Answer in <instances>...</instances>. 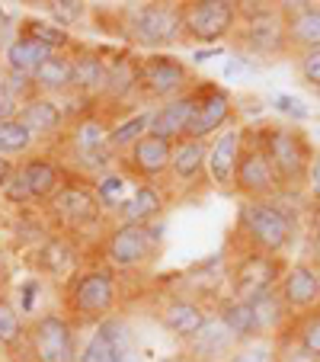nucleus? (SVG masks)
<instances>
[{"label":"nucleus","mask_w":320,"mask_h":362,"mask_svg":"<svg viewBox=\"0 0 320 362\" xmlns=\"http://www.w3.org/2000/svg\"><path fill=\"white\" fill-rule=\"evenodd\" d=\"M119 305V276L112 267H90L71 279L68 308L81 321H106Z\"/></svg>","instance_id":"3"},{"label":"nucleus","mask_w":320,"mask_h":362,"mask_svg":"<svg viewBox=\"0 0 320 362\" xmlns=\"http://www.w3.org/2000/svg\"><path fill=\"white\" fill-rule=\"evenodd\" d=\"M237 238L250 250L282 257L298 240V218L279 199H244L237 212Z\"/></svg>","instance_id":"1"},{"label":"nucleus","mask_w":320,"mask_h":362,"mask_svg":"<svg viewBox=\"0 0 320 362\" xmlns=\"http://www.w3.org/2000/svg\"><path fill=\"white\" fill-rule=\"evenodd\" d=\"M234 192H240L244 199H275L282 192L279 173H275L273 160L266 158L256 132H244V151H240L237 173H234Z\"/></svg>","instance_id":"11"},{"label":"nucleus","mask_w":320,"mask_h":362,"mask_svg":"<svg viewBox=\"0 0 320 362\" xmlns=\"http://www.w3.org/2000/svg\"><path fill=\"white\" fill-rule=\"evenodd\" d=\"M196 110H198V93L196 87L189 93L177 96V100H167L160 103L154 112H150V135L164 138V141H183L186 132H189L192 119H196Z\"/></svg>","instance_id":"18"},{"label":"nucleus","mask_w":320,"mask_h":362,"mask_svg":"<svg viewBox=\"0 0 320 362\" xmlns=\"http://www.w3.org/2000/svg\"><path fill=\"white\" fill-rule=\"evenodd\" d=\"M237 346H240L237 337L225 327V321H221L215 311H211V317L205 321V327L198 330L189 343H183V349L196 362H227V356H231Z\"/></svg>","instance_id":"21"},{"label":"nucleus","mask_w":320,"mask_h":362,"mask_svg":"<svg viewBox=\"0 0 320 362\" xmlns=\"http://www.w3.org/2000/svg\"><path fill=\"white\" fill-rule=\"evenodd\" d=\"M285 23L288 52H317L320 48V4H279Z\"/></svg>","instance_id":"15"},{"label":"nucleus","mask_w":320,"mask_h":362,"mask_svg":"<svg viewBox=\"0 0 320 362\" xmlns=\"http://www.w3.org/2000/svg\"><path fill=\"white\" fill-rule=\"evenodd\" d=\"M221 55V45H215V48H196L192 52V62H208V58H218Z\"/></svg>","instance_id":"47"},{"label":"nucleus","mask_w":320,"mask_h":362,"mask_svg":"<svg viewBox=\"0 0 320 362\" xmlns=\"http://www.w3.org/2000/svg\"><path fill=\"white\" fill-rule=\"evenodd\" d=\"M32 132L16 119H7V122H0V158H20L32 148Z\"/></svg>","instance_id":"34"},{"label":"nucleus","mask_w":320,"mask_h":362,"mask_svg":"<svg viewBox=\"0 0 320 362\" xmlns=\"http://www.w3.org/2000/svg\"><path fill=\"white\" fill-rule=\"evenodd\" d=\"M45 205H48V212H52V218L61 221L64 228H74V231L100 225L102 215H106L100 199H96L93 180H68Z\"/></svg>","instance_id":"12"},{"label":"nucleus","mask_w":320,"mask_h":362,"mask_svg":"<svg viewBox=\"0 0 320 362\" xmlns=\"http://www.w3.org/2000/svg\"><path fill=\"white\" fill-rule=\"evenodd\" d=\"M269 106H273V110H279V112H285V116H292V119H298V122H304V119H307V106L301 100H295V96L275 93V96H269Z\"/></svg>","instance_id":"42"},{"label":"nucleus","mask_w":320,"mask_h":362,"mask_svg":"<svg viewBox=\"0 0 320 362\" xmlns=\"http://www.w3.org/2000/svg\"><path fill=\"white\" fill-rule=\"evenodd\" d=\"M253 132H256L259 144H263L266 158L273 160L282 189L285 192L307 189V170H311V160L317 151L311 148L304 132L295 129V125H259Z\"/></svg>","instance_id":"2"},{"label":"nucleus","mask_w":320,"mask_h":362,"mask_svg":"<svg viewBox=\"0 0 320 362\" xmlns=\"http://www.w3.org/2000/svg\"><path fill=\"white\" fill-rule=\"evenodd\" d=\"M307 186H320V151L314 154L311 170H307Z\"/></svg>","instance_id":"48"},{"label":"nucleus","mask_w":320,"mask_h":362,"mask_svg":"<svg viewBox=\"0 0 320 362\" xmlns=\"http://www.w3.org/2000/svg\"><path fill=\"white\" fill-rule=\"evenodd\" d=\"M138 346V343H129V346H116V343L109 340V337L102 334L100 327H93V334H90L87 346L81 349V356H77V362H116L119 353H125V349Z\"/></svg>","instance_id":"36"},{"label":"nucleus","mask_w":320,"mask_h":362,"mask_svg":"<svg viewBox=\"0 0 320 362\" xmlns=\"http://www.w3.org/2000/svg\"><path fill=\"white\" fill-rule=\"evenodd\" d=\"M240 26V4L234 0H192L183 4V39L205 48L221 45Z\"/></svg>","instance_id":"6"},{"label":"nucleus","mask_w":320,"mask_h":362,"mask_svg":"<svg viewBox=\"0 0 320 362\" xmlns=\"http://www.w3.org/2000/svg\"><path fill=\"white\" fill-rule=\"evenodd\" d=\"M189 64L183 58L170 55V52H150L141 58V100L150 103H167L177 96L189 93L196 87Z\"/></svg>","instance_id":"9"},{"label":"nucleus","mask_w":320,"mask_h":362,"mask_svg":"<svg viewBox=\"0 0 320 362\" xmlns=\"http://www.w3.org/2000/svg\"><path fill=\"white\" fill-rule=\"evenodd\" d=\"M273 346H275V362H320L317 356H311L304 346L298 343V337H295L292 324H285V327L279 330V334L273 337Z\"/></svg>","instance_id":"38"},{"label":"nucleus","mask_w":320,"mask_h":362,"mask_svg":"<svg viewBox=\"0 0 320 362\" xmlns=\"http://www.w3.org/2000/svg\"><path fill=\"white\" fill-rule=\"evenodd\" d=\"M253 308V315H256V324H259V334L269 337L273 340L275 334H279L282 327H285L288 321H292V311L285 308V301H282L279 288H266V292L253 295V298H247Z\"/></svg>","instance_id":"30"},{"label":"nucleus","mask_w":320,"mask_h":362,"mask_svg":"<svg viewBox=\"0 0 320 362\" xmlns=\"http://www.w3.org/2000/svg\"><path fill=\"white\" fill-rule=\"evenodd\" d=\"M208 141H196V138H183L173 144V160H170V180L179 189L202 183L208 177Z\"/></svg>","instance_id":"23"},{"label":"nucleus","mask_w":320,"mask_h":362,"mask_svg":"<svg viewBox=\"0 0 320 362\" xmlns=\"http://www.w3.org/2000/svg\"><path fill=\"white\" fill-rule=\"evenodd\" d=\"M23 35L39 39L42 45H48L52 52H64V48L71 45V33H68V29L55 26V23H42V20H26V23H23Z\"/></svg>","instance_id":"37"},{"label":"nucleus","mask_w":320,"mask_h":362,"mask_svg":"<svg viewBox=\"0 0 320 362\" xmlns=\"http://www.w3.org/2000/svg\"><path fill=\"white\" fill-rule=\"evenodd\" d=\"M52 7V20H55V26L68 29L74 20H81L83 13H87V4H81V0H58V4H48Z\"/></svg>","instance_id":"41"},{"label":"nucleus","mask_w":320,"mask_h":362,"mask_svg":"<svg viewBox=\"0 0 320 362\" xmlns=\"http://www.w3.org/2000/svg\"><path fill=\"white\" fill-rule=\"evenodd\" d=\"M244 151V132L227 129L208 141V183L215 189H234V173H237V160Z\"/></svg>","instance_id":"19"},{"label":"nucleus","mask_w":320,"mask_h":362,"mask_svg":"<svg viewBox=\"0 0 320 362\" xmlns=\"http://www.w3.org/2000/svg\"><path fill=\"white\" fill-rule=\"evenodd\" d=\"M160 362H196V359H192V356H189V353H186V349H179V353L167 356V359H160Z\"/></svg>","instance_id":"49"},{"label":"nucleus","mask_w":320,"mask_h":362,"mask_svg":"<svg viewBox=\"0 0 320 362\" xmlns=\"http://www.w3.org/2000/svg\"><path fill=\"white\" fill-rule=\"evenodd\" d=\"M129 35L144 48L177 45L183 39V4H138L129 7Z\"/></svg>","instance_id":"8"},{"label":"nucleus","mask_w":320,"mask_h":362,"mask_svg":"<svg viewBox=\"0 0 320 362\" xmlns=\"http://www.w3.org/2000/svg\"><path fill=\"white\" fill-rule=\"evenodd\" d=\"M285 269L288 267L282 257H269V253L240 247V253L227 267V286H231V295H237V298H253L266 288H279Z\"/></svg>","instance_id":"10"},{"label":"nucleus","mask_w":320,"mask_h":362,"mask_svg":"<svg viewBox=\"0 0 320 362\" xmlns=\"http://www.w3.org/2000/svg\"><path fill=\"white\" fill-rule=\"evenodd\" d=\"M215 315L225 321V327L237 337V343H250V340H259V324H256V315L247 298H237V295H225L218 298L215 305Z\"/></svg>","instance_id":"27"},{"label":"nucleus","mask_w":320,"mask_h":362,"mask_svg":"<svg viewBox=\"0 0 320 362\" xmlns=\"http://www.w3.org/2000/svg\"><path fill=\"white\" fill-rule=\"evenodd\" d=\"M35 292H39V279H29L20 286V311L23 315H32L35 311Z\"/></svg>","instance_id":"43"},{"label":"nucleus","mask_w":320,"mask_h":362,"mask_svg":"<svg viewBox=\"0 0 320 362\" xmlns=\"http://www.w3.org/2000/svg\"><path fill=\"white\" fill-rule=\"evenodd\" d=\"M148 132H150V112H131L129 119L109 125V148L125 158Z\"/></svg>","instance_id":"31"},{"label":"nucleus","mask_w":320,"mask_h":362,"mask_svg":"<svg viewBox=\"0 0 320 362\" xmlns=\"http://www.w3.org/2000/svg\"><path fill=\"white\" fill-rule=\"evenodd\" d=\"M288 324H292V330H295L301 346L320 359V305L311 308V311H304V315H292Z\"/></svg>","instance_id":"35"},{"label":"nucleus","mask_w":320,"mask_h":362,"mask_svg":"<svg viewBox=\"0 0 320 362\" xmlns=\"http://www.w3.org/2000/svg\"><path fill=\"white\" fill-rule=\"evenodd\" d=\"M196 93H198V110H196V119H192L189 132H186V138L211 141L215 135H221V132L231 129L234 100L225 87H218V83H205V81L196 83Z\"/></svg>","instance_id":"13"},{"label":"nucleus","mask_w":320,"mask_h":362,"mask_svg":"<svg viewBox=\"0 0 320 362\" xmlns=\"http://www.w3.org/2000/svg\"><path fill=\"white\" fill-rule=\"evenodd\" d=\"M102 253L112 269H144L160 257V221L154 225H116L102 238Z\"/></svg>","instance_id":"5"},{"label":"nucleus","mask_w":320,"mask_h":362,"mask_svg":"<svg viewBox=\"0 0 320 362\" xmlns=\"http://www.w3.org/2000/svg\"><path fill=\"white\" fill-rule=\"evenodd\" d=\"M16 353L26 356V362H77V330L68 315L48 311L39 315L26 327V343Z\"/></svg>","instance_id":"4"},{"label":"nucleus","mask_w":320,"mask_h":362,"mask_svg":"<svg viewBox=\"0 0 320 362\" xmlns=\"http://www.w3.org/2000/svg\"><path fill=\"white\" fill-rule=\"evenodd\" d=\"M307 231H311V238H320V209H314V205H307Z\"/></svg>","instance_id":"46"},{"label":"nucleus","mask_w":320,"mask_h":362,"mask_svg":"<svg viewBox=\"0 0 320 362\" xmlns=\"http://www.w3.org/2000/svg\"><path fill=\"white\" fill-rule=\"evenodd\" d=\"M35 93H68L74 90V55L68 52H55L52 58L39 64V71L32 74Z\"/></svg>","instance_id":"29"},{"label":"nucleus","mask_w":320,"mask_h":362,"mask_svg":"<svg viewBox=\"0 0 320 362\" xmlns=\"http://www.w3.org/2000/svg\"><path fill=\"white\" fill-rule=\"evenodd\" d=\"M55 52L48 45H42L39 39H32V35H16L13 42L7 45V52H4V64H7L10 74L16 77H29L32 81V74L39 71V64L45 62V58H52Z\"/></svg>","instance_id":"26"},{"label":"nucleus","mask_w":320,"mask_h":362,"mask_svg":"<svg viewBox=\"0 0 320 362\" xmlns=\"http://www.w3.org/2000/svg\"><path fill=\"white\" fill-rule=\"evenodd\" d=\"M109 83V62L100 52L81 48L74 55V90H81L83 96H102Z\"/></svg>","instance_id":"28"},{"label":"nucleus","mask_w":320,"mask_h":362,"mask_svg":"<svg viewBox=\"0 0 320 362\" xmlns=\"http://www.w3.org/2000/svg\"><path fill=\"white\" fill-rule=\"evenodd\" d=\"M13 173H16V164L10 158H0V189H7V183L13 180Z\"/></svg>","instance_id":"45"},{"label":"nucleus","mask_w":320,"mask_h":362,"mask_svg":"<svg viewBox=\"0 0 320 362\" xmlns=\"http://www.w3.org/2000/svg\"><path fill=\"white\" fill-rule=\"evenodd\" d=\"M102 96L109 103H129L135 96L141 100V58L116 55V62H109V83Z\"/></svg>","instance_id":"25"},{"label":"nucleus","mask_w":320,"mask_h":362,"mask_svg":"<svg viewBox=\"0 0 320 362\" xmlns=\"http://www.w3.org/2000/svg\"><path fill=\"white\" fill-rule=\"evenodd\" d=\"M93 189H96V199H100L102 212L106 215H116L119 209H122V202L131 196L129 192V177L119 170H109L102 173V177L93 180Z\"/></svg>","instance_id":"33"},{"label":"nucleus","mask_w":320,"mask_h":362,"mask_svg":"<svg viewBox=\"0 0 320 362\" xmlns=\"http://www.w3.org/2000/svg\"><path fill=\"white\" fill-rule=\"evenodd\" d=\"M23 343H26V324L20 305H13L10 295H0V346L16 353Z\"/></svg>","instance_id":"32"},{"label":"nucleus","mask_w":320,"mask_h":362,"mask_svg":"<svg viewBox=\"0 0 320 362\" xmlns=\"http://www.w3.org/2000/svg\"><path fill=\"white\" fill-rule=\"evenodd\" d=\"M167 212V196L157 183H141L138 180L131 186V196L122 202V209L116 212V218L122 225H154Z\"/></svg>","instance_id":"22"},{"label":"nucleus","mask_w":320,"mask_h":362,"mask_svg":"<svg viewBox=\"0 0 320 362\" xmlns=\"http://www.w3.org/2000/svg\"><path fill=\"white\" fill-rule=\"evenodd\" d=\"M0 20H4V7H0Z\"/></svg>","instance_id":"53"},{"label":"nucleus","mask_w":320,"mask_h":362,"mask_svg":"<svg viewBox=\"0 0 320 362\" xmlns=\"http://www.w3.org/2000/svg\"><path fill=\"white\" fill-rule=\"evenodd\" d=\"M227 362H275V346L269 337H259V340H250V343H240Z\"/></svg>","instance_id":"39"},{"label":"nucleus","mask_w":320,"mask_h":362,"mask_svg":"<svg viewBox=\"0 0 320 362\" xmlns=\"http://www.w3.org/2000/svg\"><path fill=\"white\" fill-rule=\"evenodd\" d=\"M16 116H20V103L0 93V122H7V119H16Z\"/></svg>","instance_id":"44"},{"label":"nucleus","mask_w":320,"mask_h":362,"mask_svg":"<svg viewBox=\"0 0 320 362\" xmlns=\"http://www.w3.org/2000/svg\"><path fill=\"white\" fill-rule=\"evenodd\" d=\"M122 160H125V170H129L131 177H138L141 183H154V180L170 173L173 141H164V138H157L148 132Z\"/></svg>","instance_id":"16"},{"label":"nucleus","mask_w":320,"mask_h":362,"mask_svg":"<svg viewBox=\"0 0 320 362\" xmlns=\"http://www.w3.org/2000/svg\"><path fill=\"white\" fill-rule=\"evenodd\" d=\"M279 295L292 315H304V311L320 305V286H317L311 260H298L285 269V276L279 282Z\"/></svg>","instance_id":"20"},{"label":"nucleus","mask_w":320,"mask_h":362,"mask_svg":"<svg viewBox=\"0 0 320 362\" xmlns=\"http://www.w3.org/2000/svg\"><path fill=\"white\" fill-rule=\"evenodd\" d=\"M208 317H211V308L198 295H170L157 308V324L170 337H177L179 343H189L205 327Z\"/></svg>","instance_id":"14"},{"label":"nucleus","mask_w":320,"mask_h":362,"mask_svg":"<svg viewBox=\"0 0 320 362\" xmlns=\"http://www.w3.org/2000/svg\"><path fill=\"white\" fill-rule=\"evenodd\" d=\"M307 202H311L314 209H320V186H307Z\"/></svg>","instance_id":"50"},{"label":"nucleus","mask_w":320,"mask_h":362,"mask_svg":"<svg viewBox=\"0 0 320 362\" xmlns=\"http://www.w3.org/2000/svg\"><path fill=\"white\" fill-rule=\"evenodd\" d=\"M298 77L311 93L320 96V48L317 52H304V55H298Z\"/></svg>","instance_id":"40"},{"label":"nucleus","mask_w":320,"mask_h":362,"mask_svg":"<svg viewBox=\"0 0 320 362\" xmlns=\"http://www.w3.org/2000/svg\"><path fill=\"white\" fill-rule=\"evenodd\" d=\"M16 177L26 186L32 202H48V199L68 183V167L58 164V160L48 158V154H35V158L16 164Z\"/></svg>","instance_id":"17"},{"label":"nucleus","mask_w":320,"mask_h":362,"mask_svg":"<svg viewBox=\"0 0 320 362\" xmlns=\"http://www.w3.org/2000/svg\"><path fill=\"white\" fill-rule=\"evenodd\" d=\"M240 48L253 55L273 58L288 55L285 45V23H282L279 4H240Z\"/></svg>","instance_id":"7"},{"label":"nucleus","mask_w":320,"mask_h":362,"mask_svg":"<svg viewBox=\"0 0 320 362\" xmlns=\"http://www.w3.org/2000/svg\"><path fill=\"white\" fill-rule=\"evenodd\" d=\"M311 247H314V260L311 263H320V238H311Z\"/></svg>","instance_id":"51"},{"label":"nucleus","mask_w":320,"mask_h":362,"mask_svg":"<svg viewBox=\"0 0 320 362\" xmlns=\"http://www.w3.org/2000/svg\"><path fill=\"white\" fill-rule=\"evenodd\" d=\"M20 122L32 132V138H48V135H55V132H61L64 110L52 100V96L35 93V96H29V100H23Z\"/></svg>","instance_id":"24"},{"label":"nucleus","mask_w":320,"mask_h":362,"mask_svg":"<svg viewBox=\"0 0 320 362\" xmlns=\"http://www.w3.org/2000/svg\"><path fill=\"white\" fill-rule=\"evenodd\" d=\"M314 267V276H317V286H320V263H311Z\"/></svg>","instance_id":"52"}]
</instances>
